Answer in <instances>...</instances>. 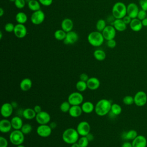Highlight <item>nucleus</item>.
Listing matches in <instances>:
<instances>
[{"label": "nucleus", "mask_w": 147, "mask_h": 147, "mask_svg": "<svg viewBox=\"0 0 147 147\" xmlns=\"http://www.w3.org/2000/svg\"><path fill=\"white\" fill-rule=\"evenodd\" d=\"M112 103L110 100L106 99L99 100L95 106V112L98 116L107 115L111 111Z\"/></svg>", "instance_id": "obj_1"}, {"label": "nucleus", "mask_w": 147, "mask_h": 147, "mask_svg": "<svg viewBox=\"0 0 147 147\" xmlns=\"http://www.w3.org/2000/svg\"><path fill=\"white\" fill-rule=\"evenodd\" d=\"M79 138V134L76 129L72 127L65 129L62 134L63 141L67 144L72 145L78 142Z\"/></svg>", "instance_id": "obj_2"}, {"label": "nucleus", "mask_w": 147, "mask_h": 147, "mask_svg": "<svg viewBox=\"0 0 147 147\" xmlns=\"http://www.w3.org/2000/svg\"><path fill=\"white\" fill-rule=\"evenodd\" d=\"M111 11L115 19H122L127 15V6L122 2H117L113 6Z\"/></svg>", "instance_id": "obj_3"}, {"label": "nucleus", "mask_w": 147, "mask_h": 147, "mask_svg": "<svg viewBox=\"0 0 147 147\" xmlns=\"http://www.w3.org/2000/svg\"><path fill=\"white\" fill-rule=\"evenodd\" d=\"M87 40L91 45L95 47H98L103 44L105 38L102 32L96 30L90 32L88 34Z\"/></svg>", "instance_id": "obj_4"}, {"label": "nucleus", "mask_w": 147, "mask_h": 147, "mask_svg": "<svg viewBox=\"0 0 147 147\" xmlns=\"http://www.w3.org/2000/svg\"><path fill=\"white\" fill-rule=\"evenodd\" d=\"M24 135L21 130H14L9 135V140L13 145L16 146L22 144L25 140Z\"/></svg>", "instance_id": "obj_5"}, {"label": "nucleus", "mask_w": 147, "mask_h": 147, "mask_svg": "<svg viewBox=\"0 0 147 147\" xmlns=\"http://www.w3.org/2000/svg\"><path fill=\"white\" fill-rule=\"evenodd\" d=\"M83 96L80 92H73L71 93L68 97V101L71 106L80 105L83 103Z\"/></svg>", "instance_id": "obj_6"}, {"label": "nucleus", "mask_w": 147, "mask_h": 147, "mask_svg": "<svg viewBox=\"0 0 147 147\" xmlns=\"http://www.w3.org/2000/svg\"><path fill=\"white\" fill-rule=\"evenodd\" d=\"M133 97L134 104L137 106H144L147 102V95L144 91H137Z\"/></svg>", "instance_id": "obj_7"}, {"label": "nucleus", "mask_w": 147, "mask_h": 147, "mask_svg": "<svg viewBox=\"0 0 147 147\" xmlns=\"http://www.w3.org/2000/svg\"><path fill=\"white\" fill-rule=\"evenodd\" d=\"M45 18V13L41 10H39L33 11L30 16V21L33 24L38 25L44 22Z\"/></svg>", "instance_id": "obj_8"}, {"label": "nucleus", "mask_w": 147, "mask_h": 147, "mask_svg": "<svg viewBox=\"0 0 147 147\" xmlns=\"http://www.w3.org/2000/svg\"><path fill=\"white\" fill-rule=\"evenodd\" d=\"M76 130L80 136H86L90 133L91 127L89 123L87 121H83L80 122L76 127Z\"/></svg>", "instance_id": "obj_9"}, {"label": "nucleus", "mask_w": 147, "mask_h": 147, "mask_svg": "<svg viewBox=\"0 0 147 147\" xmlns=\"http://www.w3.org/2000/svg\"><path fill=\"white\" fill-rule=\"evenodd\" d=\"M52 129L49 125H39L37 127V134L41 137L46 138L51 136L52 133Z\"/></svg>", "instance_id": "obj_10"}, {"label": "nucleus", "mask_w": 147, "mask_h": 147, "mask_svg": "<svg viewBox=\"0 0 147 147\" xmlns=\"http://www.w3.org/2000/svg\"><path fill=\"white\" fill-rule=\"evenodd\" d=\"M35 119L39 125H46L51 121V115L48 112L41 111L36 114Z\"/></svg>", "instance_id": "obj_11"}, {"label": "nucleus", "mask_w": 147, "mask_h": 147, "mask_svg": "<svg viewBox=\"0 0 147 147\" xmlns=\"http://www.w3.org/2000/svg\"><path fill=\"white\" fill-rule=\"evenodd\" d=\"M116 30L113 25H107L102 32V35L106 41L114 39L116 36Z\"/></svg>", "instance_id": "obj_12"}, {"label": "nucleus", "mask_w": 147, "mask_h": 147, "mask_svg": "<svg viewBox=\"0 0 147 147\" xmlns=\"http://www.w3.org/2000/svg\"><path fill=\"white\" fill-rule=\"evenodd\" d=\"M13 32L16 37L18 38H22L27 34V29L24 24H17L15 25Z\"/></svg>", "instance_id": "obj_13"}, {"label": "nucleus", "mask_w": 147, "mask_h": 147, "mask_svg": "<svg viewBox=\"0 0 147 147\" xmlns=\"http://www.w3.org/2000/svg\"><path fill=\"white\" fill-rule=\"evenodd\" d=\"M14 107L11 103L6 102L3 103L1 108V115L4 118H7L10 117L13 112Z\"/></svg>", "instance_id": "obj_14"}, {"label": "nucleus", "mask_w": 147, "mask_h": 147, "mask_svg": "<svg viewBox=\"0 0 147 147\" xmlns=\"http://www.w3.org/2000/svg\"><path fill=\"white\" fill-rule=\"evenodd\" d=\"M139 10L140 9L138 5L135 3L131 2L127 6V15L132 19L137 18Z\"/></svg>", "instance_id": "obj_15"}, {"label": "nucleus", "mask_w": 147, "mask_h": 147, "mask_svg": "<svg viewBox=\"0 0 147 147\" xmlns=\"http://www.w3.org/2000/svg\"><path fill=\"white\" fill-rule=\"evenodd\" d=\"M79 39V36L76 32L75 31H70L67 33L66 37L63 40V42L66 44H73L78 41Z\"/></svg>", "instance_id": "obj_16"}, {"label": "nucleus", "mask_w": 147, "mask_h": 147, "mask_svg": "<svg viewBox=\"0 0 147 147\" xmlns=\"http://www.w3.org/2000/svg\"><path fill=\"white\" fill-rule=\"evenodd\" d=\"M133 147H146L147 140L143 135H138L131 142Z\"/></svg>", "instance_id": "obj_17"}, {"label": "nucleus", "mask_w": 147, "mask_h": 147, "mask_svg": "<svg viewBox=\"0 0 147 147\" xmlns=\"http://www.w3.org/2000/svg\"><path fill=\"white\" fill-rule=\"evenodd\" d=\"M12 126L11 121L7 118H3L0 121V131L2 133H7L11 131Z\"/></svg>", "instance_id": "obj_18"}, {"label": "nucleus", "mask_w": 147, "mask_h": 147, "mask_svg": "<svg viewBox=\"0 0 147 147\" xmlns=\"http://www.w3.org/2000/svg\"><path fill=\"white\" fill-rule=\"evenodd\" d=\"M86 83L87 88L91 90H97L99 87L100 84L99 80L95 77L90 78Z\"/></svg>", "instance_id": "obj_19"}, {"label": "nucleus", "mask_w": 147, "mask_h": 147, "mask_svg": "<svg viewBox=\"0 0 147 147\" xmlns=\"http://www.w3.org/2000/svg\"><path fill=\"white\" fill-rule=\"evenodd\" d=\"M61 28L66 33L71 31L74 28V22L72 20L68 18H64L61 23Z\"/></svg>", "instance_id": "obj_20"}, {"label": "nucleus", "mask_w": 147, "mask_h": 147, "mask_svg": "<svg viewBox=\"0 0 147 147\" xmlns=\"http://www.w3.org/2000/svg\"><path fill=\"white\" fill-rule=\"evenodd\" d=\"M129 26L130 29L136 32L140 31L143 27L141 21L137 18H133L129 24Z\"/></svg>", "instance_id": "obj_21"}, {"label": "nucleus", "mask_w": 147, "mask_h": 147, "mask_svg": "<svg viewBox=\"0 0 147 147\" xmlns=\"http://www.w3.org/2000/svg\"><path fill=\"white\" fill-rule=\"evenodd\" d=\"M10 121L12 128L14 130H21L24 125L22 118L19 116H14L11 119Z\"/></svg>", "instance_id": "obj_22"}, {"label": "nucleus", "mask_w": 147, "mask_h": 147, "mask_svg": "<svg viewBox=\"0 0 147 147\" xmlns=\"http://www.w3.org/2000/svg\"><path fill=\"white\" fill-rule=\"evenodd\" d=\"M115 30L118 32H123L126 29L127 25L122 19H115L113 25Z\"/></svg>", "instance_id": "obj_23"}, {"label": "nucleus", "mask_w": 147, "mask_h": 147, "mask_svg": "<svg viewBox=\"0 0 147 147\" xmlns=\"http://www.w3.org/2000/svg\"><path fill=\"white\" fill-rule=\"evenodd\" d=\"M68 113L71 117L74 118H77L82 115L83 111L80 105H75L71 106Z\"/></svg>", "instance_id": "obj_24"}, {"label": "nucleus", "mask_w": 147, "mask_h": 147, "mask_svg": "<svg viewBox=\"0 0 147 147\" xmlns=\"http://www.w3.org/2000/svg\"><path fill=\"white\" fill-rule=\"evenodd\" d=\"M32 87V81L29 78L23 79L20 83V88L23 91H29Z\"/></svg>", "instance_id": "obj_25"}, {"label": "nucleus", "mask_w": 147, "mask_h": 147, "mask_svg": "<svg viewBox=\"0 0 147 147\" xmlns=\"http://www.w3.org/2000/svg\"><path fill=\"white\" fill-rule=\"evenodd\" d=\"M81 107L83 112L86 114H90L95 110V106L90 101L83 102L81 105Z\"/></svg>", "instance_id": "obj_26"}, {"label": "nucleus", "mask_w": 147, "mask_h": 147, "mask_svg": "<svg viewBox=\"0 0 147 147\" xmlns=\"http://www.w3.org/2000/svg\"><path fill=\"white\" fill-rule=\"evenodd\" d=\"M36 113L34 111L33 109L26 108L22 111V116L23 117L28 120H31L36 118Z\"/></svg>", "instance_id": "obj_27"}, {"label": "nucleus", "mask_w": 147, "mask_h": 147, "mask_svg": "<svg viewBox=\"0 0 147 147\" xmlns=\"http://www.w3.org/2000/svg\"><path fill=\"white\" fill-rule=\"evenodd\" d=\"M137 136L138 133L137 131L134 129H131L127 131L123 132L121 137L125 140H133Z\"/></svg>", "instance_id": "obj_28"}, {"label": "nucleus", "mask_w": 147, "mask_h": 147, "mask_svg": "<svg viewBox=\"0 0 147 147\" xmlns=\"http://www.w3.org/2000/svg\"><path fill=\"white\" fill-rule=\"evenodd\" d=\"M28 6L29 9L33 11L41 10V4L39 1L37 0H29L28 2Z\"/></svg>", "instance_id": "obj_29"}, {"label": "nucleus", "mask_w": 147, "mask_h": 147, "mask_svg": "<svg viewBox=\"0 0 147 147\" xmlns=\"http://www.w3.org/2000/svg\"><path fill=\"white\" fill-rule=\"evenodd\" d=\"M16 21L18 24H24L28 21V17L24 12L20 11L16 15Z\"/></svg>", "instance_id": "obj_30"}, {"label": "nucleus", "mask_w": 147, "mask_h": 147, "mask_svg": "<svg viewBox=\"0 0 147 147\" xmlns=\"http://www.w3.org/2000/svg\"><path fill=\"white\" fill-rule=\"evenodd\" d=\"M94 58L98 61H103L106 57L105 52L102 49H96L93 53Z\"/></svg>", "instance_id": "obj_31"}, {"label": "nucleus", "mask_w": 147, "mask_h": 147, "mask_svg": "<svg viewBox=\"0 0 147 147\" xmlns=\"http://www.w3.org/2000/svg\"><path fill=\"white\" fill-rule=\"evenodd\" d=\"M67 33L63 29H57L54 32V37L59 41H63L66 37Z\"/></svg>", "instance_id": "obj_32"}, {"label": "nucleus", "mask_w": 147, "mask_h": 147, "mask_svg": "<svg viewBox=\"0 0 147 147\" xmlns=\"http://www.w3.org/2000/svg\"><path fill=\"white\" fill-rule=\"evenodd\" d=\"M76 88L79 92H83L86 90L87 88V83L84 81L79 80L76 84Z\"/></svg>", "instance_id": "obj_33"}, {"label": "nucleus", "mask_w": 147, "mask_h": 147, "mask_svg": "<svg viewBox=\"0 0 147 147\" xmlns=\"http://www.w3.org/2000/svg\"><path fill=\"white\" fill-rule=\"evenodd\" d=\"M122 107L121 106L117 104V103H113L111 105V112L113 113L115 115L117 116L122 113Z\"/></svg>", "instance_id": "obj_34"}, {"label": "nucleus", "mask_w": 147, "mask_h": 147, "mask_svg": "<svg viewBox=\"0 0 147 147\" xmlns=\"http://www.w3.org/2000/svg\"><path fill=\"white\" fill-rule=\"evenodd\" d=\"M106 26V22L103 19H100L98 20L96 23V29L97 31L100 32H102Z\"/></svg>", "instance_id": "obj_35"}, {"label": "nucleus", "mask_w": 147, "mask_h": 147, "mask_svg": "<svg viewBox=\"0 0 147 147\" xmlns=\"http://www.w3.org/2000/svg\"><path fill=\"white\" fill-rule=\"evenodd\" d=\"M71 107V105L68 102V101H64L63 102L60 106V109L61 112L63 113H67L69 111L70 108Z\"/></svg>", "instance_id": "obj_36"}, {"label": "nucleus", "mask_w": 147, "mask_h": 147, "mask_svg": "<svg viewBox=\"0 0 147 147\" xmlns=\"http://www.w3.org/2000/svg\"><path fill=\"white\" fill-rule=\"evenodd\" d=\"M80 147H87L90 141L87 139L86 136H81L79 137L78 142Z\"/></svg>", "instance_id": "obj_37"}, {"label": "nucleus", "mask_w": 147, "mask_h": 147, "mask_svg": "<svg viewBox=\"0 0 147 147\" xmlns=\"http://www.w3.org/2000/svg\"><path fill=\"white\" fill-rule=\"evenodd\" d=\"M32 130V126L30 123H25L21 129V131L24 134H29Z\"/></svg>", "instance_id": "obj_38"}, {"label": "nucleus", "mask_w": 147, "mask_h": 147, "mask_svg": "<svg viewBox=\"0 0 147 147\" xmlns=\"http://www.w3.org/2000/svg\"><path fill=\"white\" fill-rule=\"evenodd\" d=\"M122 102L125 105H127V106L131 105L133 103H134V97L131 95H126L123 97L122 99Z\"/></svg>", "instance_id": "obj_39"}, {"label": "nucleus", "mask_w": 147, "mask_h": 147, "mask_svg": "<svg viewBox=\"0 0 147 147\" xmlns=\"http://www.w3.org/2000/svg\"><path fill=\"white\" fill-rule=\"evenodd\" d=\"M14 3L17 8L21 9L25 7L26 1L25 0H15Z\"/></svg>", "instance_id": "obj_40"}, {"label": "nucleus", "mask_w": 147, "mask_h": 147, "mask_svg": "<svg viewBox=\"0 0 147 147\" xmlns=\"http://www.w3.org/2000/svg\"><path fill=\"white\" fill-rule=\"evenodd\" d=\"M14 27H15V25L13 23L8 22V23H6L5 24L4 29H5V30L6 32H9V33H11V32H13L14 31Z\"/></svg>", "instance_id": "obj_41"}, {"label": "nucleus", "mask_w": 147, "mask_h": 147, "mask_svg": "<svg viewBox=\"0 0 147 147\" xmlns=\"http://www.w3.org/2000/svg\"><path fill=\"white\" fill-rule=\"evenodd\" d=\"M146 15H147L146 11H145V10H144L142 9H140L139 10V11H138V13L137 18L138 19H139L140 20L142 21V20H144L145 18H146Z\"/></svg>", "instance_id": "obj_42"}, {"label": "nucleus", "mask_w": 147, "mask_h": 147, "mask_svg": "<svg viewBox=\"0 0 147 147\" xmlns=\"http://www.w3.org/2000/svg\"><path fill=\"white\" fill-rule=\"evenodd\" d=\"M106 45L109 48H114L116 47L117 42L114 39H111L107 40L106 42Z\"/></svg>", "instance_id": "obj_43"}, {"label": "nucleus", "mask_w": 147, "mask_h": 147, "mask_svg": "<svg viewBox=\"0 0 147 147\" xmlns=\"http://www.w3.org/2000/svg\"><path fill=\"white\" fill-rule=\"evenodd\" d=\"M8 141L7 139L2 136L0 137V147H7Z\"/></svg>", "instance_id": "obj_44"}, {"label": "nucleus", "mask_w": 147, "mask_h": 147, "mask_svg": "<svg viewBox=\"0 0 147 147\" xmlns=\"http://www.w3.org/2000/svg\"><path fill=\"white\" fill-rule=\"evenodd\" d=\"M139 5L141 9L147 11V0H139Z\"/></svg>", "instance_id": "obj_45"}, {"label": "nucleus", "mask_w": 147, "mask_h": 147, "mask_svg": "<svg viewBox=\"0 0 147 147\" xmlns=\"http://www.w3.org/2000/svg\"><path fill=\"white\" fill-rule=\"evenodd\" d=\"M41 5L44 6H49L52 5L53 0H38Z\"/></svg>", "instance_id": "obj_46"}, {"label": "nucleus", "mask_w": 147, "mask_h": 147, "mask_svg": "<svg viewBox=\"0 0 147 147\" xmlns=\"http://www.w3.org/2000/svg\"><path fill=\"white\" fill-rule=\"evenodd\" d=\"M90 78H88V76L87 74L86 73H83V74H81L80 75V76H79V79H80V80H82V81H84V82H87V81Z\"/></svg>", "instance_id": "obj_47"}, {"label": "nucleus", "mask_w": 147, "mask_h": 147, "mask_svg": "<svg viewBox=\"0 0 147 147\" xmlns=\"http://www.w3.org/2000/svg\"><path fill=\"white\" fill-rule=\"evenodd\" d=\"M122 20H123V21H124V22H125L126 25H129L130 23V22H131V20H132V18H131L130 17H129L128 15H126V16L122 18Z\"/></svg>", "instance_id": "obj_48"}, {"label": "nucleus", "mask_w": 147, "mask_h": 147, "mask_svg": "<svg viewBox=\"0 0 147 147\" xmlns=\"http://www.w3.org/2000/svg\"><path fill=\"white\" fill-rule=\"evenodd\" d=\"M34 111L36 113V114L37 113H40L41 111H42V109H41V107L39 105H36L34 108H33Z\"/></svg>", "instance_id": "obj_49"}, {"label": "nucleus", "mask_w": 147, "mask_h": 147, "mask_svg": "<svg viewBox=\"0 0 147 147\" xmlns=\"http://www.w3.org/2000/svg\"><path fill=\"white\" fill-rule=\"evenodd\" d=\"M121 147H133V146L131 142L128 141H125L122 144Z\"/></svg>", "instance_id": "obj_50"}, {"label": "nucleus", "mask_w": 147, "mask_h": 147, "mask_svg": "<svg viewBox=\"0 0 147 147\" xmlns=\"http://www.w3.org/2000/svg\"><path fill=\"white\" fill-rule=\"evenodd\" d=\"M86 137H87V139L88 140V141H89L90 142L94 140V135H93L92 133H89L86 136Z\"/></svg>", "instance_id": "obj_51"}, {"label": "nucleus", "mask_w": 147, "mask_h": 147, "mask_svg": "<svg viewBox=\"0 0 147 147\" xmlns=\"http://www.w3.org/2000/svg\"><path fill=\"white\" fill-rule=\"evenodd\" d=\"M49 126L50 127H51L52 129H55L57 126V123L55 122H51V123L49 124Z\"/></svg>", "instance_id": "obj_52"}, {"label": "nucleus", "mask_w": 147, "mask_h": 147, "mask_svg": "<svg viewBox=\"0 0 147 147\" xmlns=\"http://www.w3.org/2000/svg\"><path fill=\"white\" fill-rule=\"evenodd\" d=\"M141 22H142L143 26H147V18H145V19L142 20L141 21Z\"/></svg>", "instance_id": "obj_53"}, {"label": "nucleus", "mask_w": 147, "mask_h": 147, "mask_svg": "<svg viewBox=\"0 0 147 147\" xmlns=\"http://www.w3.org/2000/svg\"><path fill=\"white\" fill-rule=\"evenodd\" d=\"M71 147H80V145L78 144V142H76V143H74L73 144L71 145Z\"/></svg>", "instance_id": "obj_54"}, {"label": "nucleus", "mask_w": 147, "mask_h": 147, "mask_svg": "<svg viewBox=\"0 0 147 147\" xmlns=\"http://www.w3.org/2000/svg\"><path fill=\"white\" fill-rule=\"evenodd\" d=\"M3 14H4V10L3 9V8L1 7L0 8V17H2Z\"/></svg>", "instance_id": "obj_55"}, {"label": "nucleus", "mask_w": 147, "mask_h": 147, "mask_svg": "<svg viewBox=\"0 0 147 147\" xmlns=\"http://www.w3.org/2000/svg\"><path fill=\"white\" fill-rule=\"evenodd\" d=\"M11 103V105H12V106H13V107L14 108H16V107H17V103H16V102H13L12 103Z\"/></svg>", "instance_id": "obj_56"}, {"label": "nucleus", "mask_w": 147, "mask_h": 147, "mask_svg": "<svg viewBox=\"0 0 147 147\" xmlns=\"http://www.w3.org/2000/svg\"><path fill=\"white\" fill-rule=\"evenodd\" d=\"M17 147H25L24 145H23L22 144H21V145H17Z\"/></svg>", "instance_id": "obj_57"}, {"label": "nucleus", "mask_w": 147, "mask_h": 147, "mask_svg": "<svg viewBox=\"0 0 147 147\" xmlns=\"http://www.w3.org/2000/svg\"><path fill=\"white\" fill-rule=\"evenodd\" d=\"M0 34H1V35H0V39L1 40L2 38V32L1 31L0 32Z\"/></svg>", "instance_id": "obj_58"}, {"label": "nucleus", "mask_w": 147, "mask_h": 147, "mask_svg": "<svg viewBox=\"0 0 147 147\" xmlns=\"http://www.w3.org/2000/svg\"><path fill=\"white\" fill-rule=\"evenodd\" d=\"M9 1H11V2H14V1H15V0H9Z\"/></svg>", "instance_id": "obj_59"}, {"label": "nucleus", "mask_w": 147, "mask_h": 147, "mask_svg": "<svg viewBox=\"0 0 147 147\" xmlns=\"http://www.w3.org/2000/svg\"><path fill=\"white\" fill-rule=\"evenodd\" d=\"M146 18H147V15H146Z\"/></svg>", "instance_id": "obj_60"}]
</instances>
